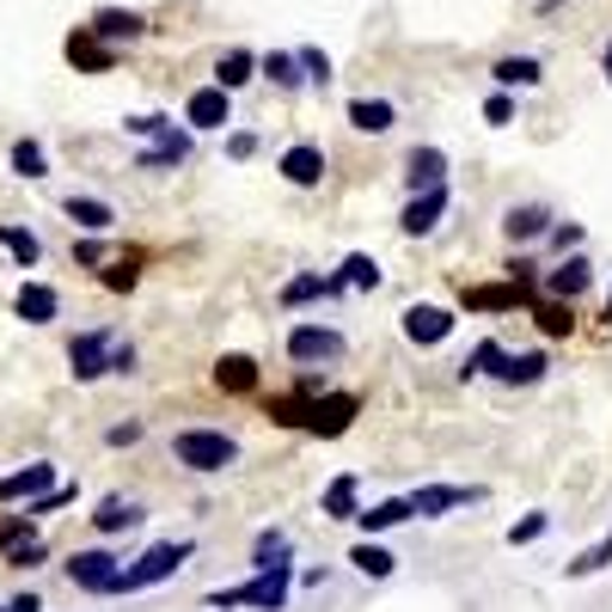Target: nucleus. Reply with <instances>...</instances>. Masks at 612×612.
I'll return each instance as SVG.
<instances>
[{
  "label": "nucleus",
  "instance_id": "nucleus-46",
  "mask_svg": "<svg viewBox=\"0 0 612 612\" xmlns=\"http://www.w3.org/2000/svg\"><path fill=\"white\" fill-rule=\"evenodd\" d=\"M105 288H117V294H129V288H135V270H129V264H117V270H105Z\"/></svg>",
  "mask_w": 612,
  "mask_h": 612
},
{
  "label": "nucleus",
  "instance_id": "nucleus-42",
  "mask_svg": "<svg viewBox=\"0 0 612 612\" xmlns=\"http://www.w3.org/2000/svg\"><path fill=\"white\" fill-rule=\"evenodd\" d=\"M226 154H233V160H252V154H257V135H252V129L226 135Z\"/></svg>",
  "mask_w": 612,
  "mask_h": 612
},
{
  "label": "nucleus",
  "instance_id": "nucleus-34",
  "mask_svg": "<svg viewBox=\"0 0 612 612\" xmlns=\"http://www.w3.org/2000/svg\"><path fill=\"white\" fill-rule=\"evenodd\" d=\"M344 288H380V264H373V257H361V252H349L344 257Z\"/></svg>",
  "mask_w": 612,
  "mask_h": 612
},
{
  "label": "nucleus",
  "instance_id": "nucleus-15",
  "mask_svg": "<svg viewBox=\"0 0 612 612\" xmlns=\"http://www.w3.org/2000/svg\"><path fill=\"white\" fill-rule=\"evenodd\" d=\"M349 416H356V399H344V392H337V399H313L306 429H313V435H344Z\"/></svg>",
  "mask_w": 612,
  "mask_h": 612
},
{
  "label": "nucleus",
  "instance_id": "nucleus-37",
  "mask_svg": "<svg viewBox=\"0 0 612 612\" xmlns=\"http://www.w3.org/2000/svg\"><path fill=\"white\" fill-rule=\"evenodd\" d=\"M606 563H612V532H606V539H594V546L570 563V576H594V570H606Z\"/></svg>",
  "mask_w": 612,
  "mask_h": 612
},
{
  "label": "nucleus",
  "instance_id": "nucleus-5",
  "mask_svg": "<svg viewBox=\"0 0 612 612\" xmlns=\"http://www.w3.org/2000/svg\"><path fill=\"white\" fill-rule=\"evenodd\" d=\"M110 349H117V331H81L74 344H67V368H74V380H98V373H110Z\"/></svg>",
  "mask_w": 612,
  "mask_h": 612
},
{
  "label": "nucleus",
  "instance_id": "nucleus-9",
  "mask_svg": "<svg viewBox=\"0 0 612 612\" xmlns=\"http://www.w3.org/2000/svg\"><path fill=\"white\" fill-rule=\"evenodd\" d=\"M86 31H93V38H105L110 50H117V43H135V38H141V31H147V19L135 13V7H98V13H93V25H86Z\"/></svg>",
  "mask_w": 612,
  "mask_h": 612
},
{
  "label": "nucleus",
  "instance_id": "nucleus-10",
  "mask_svg": "<svg viewBox=\"0 0 612 612\" xmlns=\"http://www.w3.org/2000/svg\"><path fill=\"white\" fill-rule=\"evenodd\" d=\"M233 117V93H221V86H197L184 105V123L190 129H221V123Z\"/></svg>",
  "mask_w": 612,
  "mask_h": 612
},
{
  "label": "nucleus",
  "instance_id": "nucleus-21",
  "mask_svg": "<svg viewBox=\"0 0 612 612\" xmlns=\"http://www.w3.org/2000/svg\"><path fill=\"white\" fill-rule=\"evenodd\" d=\"M252 74H257V55L252 50H226L221 62H214V86H221V93H240Z\"/></svg>",
  "mask_w": 612,
  "mask_h": 612
},
{
  "label": "nucleus",
  "instance_id": "nucleus-22",
  "mask_svg": "<svg viewBox=\"0 0 612 612\" xmlns=\"http://www.w3.org/2000/svg\"><path fill=\"white\" fill-rule=\"evenodd\" d=\"M490 74H496V86H503V93H515V86H539V81H546V67L532 62V55H503V62H496Z\"/></svg>",
  "mask_w": 612,
  "mask_h": 612
},
{
  "label": "nucleus",
  "instance_id": "nucleus-12",
  "mask_svg": "<svg viewBox=\"0 0 612 612\" xmlns=\"http://www.w3.org/2000/svg\"><path fill=\"white\" fill-rule=\"evenodd\" d=\"M404 337H411V344H447L453 313L447 306H411V313H404Z\"/></svg>",
  "mask_w": 612,
  "mask_h": 612
},
{
  "label": "nucleus",
  "instance_id": "nucleus-4",
  "mask_svg": "<svg viewBox=\"0 0 612 612\" xmlns=\"http://www.w3.org/2000/svg\"><path fill=\"white\" fill-rule=\"evenodd\" d=\"M117 576H123V563L110 551H74L67 558V582L86 588V594H117Z\"/></svg>",
  "mask_w": 612,
  "mask_h": 612
},
{
  "label": "nucleus",
  "instance_id": "nucleus-7",
  "mask_svg": "<svg viewBox=\"0 0 612 612\" xmlns=\"http://www.w3.org/2000/svg\"><path fill=\"white\" fill-rule=\"evenodd\" d=\"M67 62L81 67V74H110V67H117V50H110L105 38H93L86 25H74L67 31Z\"/></svg>",
  "mask_w": 612,
  "mask_h": 612
},
{
  "label": "nucleus",
  "instance_id": "nucleus-14",
  "mask_svg": "<svg viewBox=\"0 0 612 612\" xmlns=\"http://www.w3.org/2000/svg\"><path fill=\"white\" fill-rule=\"evenodd\" d=\"M50 484H55V466H50V460H31L25 472L0 478V503H31V496H43Z\"/></svg>",
  "mask_w": 612,
  "mask_h": 612
},
{
  "label": "nucleus",
  "instance_id": "nucleus-32",
  "mask_svg": "<svg viewBox=\"0 0 612 612\" xmlns=\"http://www.w3.org/2000/svg\"><path fill=\"white\" fill-rule=\"evenodd\" d=\"M0 245L19 257V270H31L43 257V245H38V233H31V226H0Z\"/></svg>",
  "mask_w": 612,
  "mask_h": 612
},
{
  "label": "nucleus",
  "instance_id": "nucleus-2",
  "mask_svg": "<svg viewBox=\"0 0 612 612\" xmlns=\"http://www.w3.org/2000/svg\"><path fill=\"white\" fill-rule=\"evenodd\" d=\"M190 551H197L190 539H166V546L141 551V558H135L129 570L117 576V594H135V588H154V582H166V576H178V570H184Z\"/></svg>",
  "mask_w": 612,
  "mask_h": 612
},
{
  "label": "nucleus",
  "instance_id": "nucleus-35",
  "mask_svg": "<svg viewBox=\"0 0 612 612\" xmlns=\"http://www.w3.org/2000/svg\"><path fill=\"white\" fill-rule=\"evenodd\" d=\"M13 172H19V178H43V172H50V154H43V141H13Z\"/></svg>",
  "mask_w": 612,
  "mask_h": 612
},
{
  "label": "nucleus",
  "instance_id": "nucleus-45",
  "mask_svg": "<svg viewBox=\"0 0 612 612\" xmlns=\"http://www.w3.org/2000/svg\"><path fill=\"white\" fill-rule=\"evenodd\" d=\"M551 245H558V252H576V245H582V226H576V221H563L558 233H551Z\"/></svg>",
  "mask_w": 612,
  "mask_h": 612
},
{
  "label": "nucleus",
  "instance_id": "nucleus-25",
  "mask_svg": "<svg viewBox=\"0 0 612 612\" xmlns=\"http://www.w3.org/2000/svg\"><path fill=\"white\" fill-rule=\"evenodd\" d=\"M349 123H356L361 135H387L392 129V105L387 98H356V105H349Z\"/></svg>",
  "mask_w": 612,
  "mask_h": 612
},
{
  "label": "nucleus",
  "instance_id": "nucleus-3",
  "mask_svg": "<svg viewBox=\"0 0 612 612\" xmlns=\"http://www.w3.org/2000/svg\"><path fill=\"white\" fill-rule=\"evenodd\" d=\"M209 606H214V612H226V606L282 612V606H288V570H257L252 582H240V588H221V594H209Z\"/></svg>",
  "mask_w": 612,
  "mask_h": 612
},
{
  "label": "nucleus",
  "instance_id": "nucleus-38",
  "mask_svg": "<svg viewBox=\"0 0 612 612\" xmlns=\"http://www.w3.org/2000/svg\"><path fill=\"white\" fill-rule=\"evenodd\" d=\"M294 62H300V74H306V81H331V55H325V50H294Z\"/></svg>",
  "mask_w": 612,
  "mask_h": 612
},
{
  "label": "nucleus",
  "instance_id": "nucleus-27",
  "mask_svg": "<svg viewBox=\"0 0 612 612\" xmlns=\"http://www.w3.org/2000/svg\"><path fill=\"white\" fill-rule=\"evenodd\" d=\"M356 490H361V478H356V472L331 478V490H325V515H331V520H356Z\"/></svg>",
  "mask_w": 612,
  "mask_h": 612
},
{
  "label": "nucleus",
  "instance_id": "nucleus-23",
  "mask_svg": "<svg viewBox=\"0 0 612 612\" xmlns=\"http://www.w3.org/2000/svg\"><path fill=\"white\" fill-rule=\"evenodd\" d=\"M361 532H387L399 527V520H411V496H387V503H373V508H356Z\"/></svg>",
  "mask_w": 612,
  "mask_h": 612
},
{
  "label": "nucleus",
  "instance_id": "nucleus-11",
  "mask_svg": "<svg viewBox=\"0 0 612 612\" xmlns=\"http://www.w3.org/2000/svg\"><path fill=\"white\" fill-rule=\"evenodd\" d=\"M282 178H288V184H300V190H313V184L325 178V147L294 141L288 154H282Z\"/></svg>",
  "mask_w": 612,
  "mask_h": 612
},
{
  "label": "nucleus",
  "instance_id": "nucleus-43",
  "mask_svg": "<svg viewBox=\"0 0 612 612\" xmlns=\"http://www.w3.org/2000/svg\"><path fill=\"white\" fill-rule=\"evenodd\" d=\"M25 532H31V515H25V520H0V546L13 551L19 539H25Z\"/></svg>",
  "mask_w": 612,
  "mask_h": 612
},
{
  "label": "nucleus",
  "instance_id": "nucleus-13",
  "mask_svg": "<svg viewBox=\"0 0 612 612\" xmlns=\"http://www.w3.org/2000/svg\"><path fill=\"white\" fill-rule=\"evenodd\" d=\"M13 313H19L25 325H50L55 313H62V294H55L50 282H25V288L13 294Z\"/></svg>",
  "mask_w": 612,
  "mask_h": 612
},
{
  "label": "nucleus",
  "instance_id": "nucleus-28",
  "mask_svg": "<svg viewBox=\"0 0 612 612\" xmlns=\"http://www.w3.org/2000/svg\"><path fill=\"white\" fill-rule=\"evenodd\" d=\"M214 380H221L226 392H252V387H257V361H252V356H221Z\"/></svg>",
  "mask_w": 612,
  "mask_h": 612
},
{
  "label": "nucleus",
  "instance_id": "nucleus-49",
  "mask_svg": "<svg viewBox=\"0 0 612 612\" xmlns=\"http://www.w3.org/2000/svg\"><path fill=\"white\" fill-rule=\"evenodd\" d=\"M606 325H612V294H606Z\"/></svg>",
  "mask_w": 612,
  "mask_h": 612
},
{
  "label": "nucleus",
  "instance_id": "nucleus-17",
  "mask_svg": "<svg viewBox=\"0 0 612 612\" xmlns=\"http://www.w3.org/2000/svg\"><path fill=\"white\" fill-rule=\"evenodd\" d=\"M184 154H190V135L166 123V129L154 135V147H147V154H141V160H135V166H141V172H160V166H178V160H184Z\"/></svg>",
  "mask_w": 612,
  "mask_h": 612
},
{
  "label": "nucleus",
  "instance_id": "nucleus-26",
  "mask_svg": "<svg viewBox=\"0 0 612 612\" xmlns=\"http://www.w3.org/2000/svg\"><path fill=\"white\" fill-rule=\"evenodd\" d=\"M325 294H344V282H337V276H294L288 288H282V306H300V300H325Z\"/></svg>",
  "mask_w": 612,
  "mask_h": 612
},
{
  "label": "nucleus",
  "instance_id": "nucleus-44",
  "mask_svg": "<svg viewBox=\"0 0 612 612\" xmlns=\"http://www.w3.org/2000/svg\"><path fill=\"white\" fill-rule=\"evenodd\" d=\"M7 558H13L19 570H31V563H43V546H38V539H25V546H13Z\"/></svg>",
  "mask_w": 612,
  "mask_h": 612
},
{
  "label": "nucleus",
  "instance_id": "nucleus-47",
  "mask_svg": "<svg viewBox=\"0 0 612 612\" xmlns=\"http://www.w3.org/2000/svg\"><path fill=\"white\" fill-rule=\"evenodd\" d=\"M105 441H110V447H129V441H141V423H117Z\"/></svg>",
  "mask_w": 612,
  "mask_h": 612
},
{
  "label": "nucleus",
  "instance_id": "nucleus-20",
  "mask_svg": "<svg viewBox=\"0 0 612 612\" xmlns=\"http://www.w3.org/2000/svg\"><path fill=\"white\" fill-rule=\"evenodd\" d=\"M62 209H67V221L86 226V233H105V226H117V209H110V202H98V197H67Z\"/></svg>",
  "mask_w": 612,
  "mask_h": 612
},
{
  "label": "nucleus",
  "instance_id": "nucleus-41",
  "mask_svg": "<svg viewBox=\"0 0 612 612\" xmlns=\"http://www.w3.org/2000/svg\"><path fill=\"white\" fill-rule=\"evenodd\" d=\"M508 117H515V98H508V93L484 98V123H508Z\"/></svg>",
  "mask_w": 612,
  "mask_h": 612
},
{
  "label": "nucleus",
  "instance_id": "nucleus-18",
  "mask_svg": "<svg viewBox=\"0 0 612 612\" xmlns=\"http://www.w3.org/2000/svg\"><path fill=\"white\" fill-rule=\"evenodd\" d=\"M441 172H447V154H441V147H411V154H404V184L411 190L441 184Z\"/></svg>",
  "mask_w": 612,
  "mask_h": 612
},
{
  "label": "nucleus",
  "instance_id": "nucleus-39",
  "mask_svg": "<svg viewBox=\"0 0 612 612\" xmlns=\"http://www.w3.org/2000/svg\"><path fill=\"white\" fill-rule=\"evenodd\" d=\"M539 331H546V337H570V300H563V306H539Z\"/></svg>",
  "mask_w": 612,
  "mask_h": 612
},
{
  "label": "nucleus",
  "instance_id": "nucleus-6",
  "mask_svg": "<svg viewBox=\"0 0 612 612\" xmlns=\"http://www.w3.org/2000/svg\"><path fill=\"white\" fill-rule=\"evenodd\" d=\"M441 214H447V184H429V190H411V202H404L399 226L416 240V233H435Z\"/></svg>",
  "mask_w": 612,
  "mask_h": 612
},
{
  "label": "nucleus",
  "instance_id": "nucleus-8",
  "mask_svg": "<svg viewBox=\"0 0 612 612\" xmlns=\"http://www.w3.org/2000/svg\"><path fill=\"white\" fill-rule=\"evenodd\" d=\"M288 356L294 361H337V356H344V337L325 331V325H294V331H288Z\"/></svg>",
  "mask_w": 612,
  "mask_h": 612
},
{
  "label": "nucleus",
  "instance_id": "nucleus-30",
  "mask_svg": "<svg viewBox=\"0 0 612 612\" xmlns=\"http://www.w3.org/2000/svg\"><path fill=\"white\" fill-rule=\"evenodd\" d=\"M551 209H539V202H520V209H508V240H532V233H546Z\"/></svg>",
  "mask_w": 612,
  "mask_h": 612
},
{
  "label": "nucleus",
  "instance_id": "nucleus-24",
  "mask_svg": "<svg viewBox=\"0 0 612 612\" xmlns=\"http://www.w3.org/2000/svg\"><path fill=\"white\" fill-rule=\"evenodd\" d=\"M98 532H123V527H141V503H123V496H105L93 515Z\"/></svg>",
  "mask_w": 612,
  "mask_h": 612
},
{
  "label": "nucleus",
  "instance_id": "nucleus-48",
  "mask_svg": "<svg viewBox=\"0 0 612 612\" xmlns=\"http://www.w3.org/2000/svg\"><path fill=\"white\" fill-rule=\"evenodd\" d=\"M0 612H43V600H38V594H19L13 606H0Z\"/></svg>",
  "mask_w": 612,
  "mask_h": 612
},
{
  "label": "nucleus",
  "instance_id": "nucleus-31",
  "mask_svg": "<svg viewBox=\"0 0 612 612\" xmlns=\"http://www.w3.org/2000/svg\"><path fill=\"white\" fill-rule=\"evenodd\" d=\"M349 563H356L361 576H373V582H387V576H392V563H399V558H392L387 546H368V539H361V546L349 551Z\"/></svg>",
  "mask_w": 612,
  "mask_h": 612
},
{
  "label": "nucleus",
  "instance_id": "nucleus-36",
  "mask_svg": "<svg viewBox=\"0 0 612 612\" xmlns=\"http://www.w3.org/2000/svg\"><path fill=\"white\" fill-rule=\"evenodd\" d=\"M257 570H288V532H257Z\"/></svg>",
  "mask_w": 612,
  "mask_h": 612
},
{
  "label": "nucleus",
  "instance_id": "nucleus-40",
  "mask_svg": "<svg viewBox=\"0 0 612 612\" xmlns=\"http://www.w3.org/2000/svg\"><path fill=\"white\" fill-rule=\"evenodd\" d=\"M546 527H551V515H527V520H515V527H508V546H532V539H539Z\"/></svg>",
  "mask_w": 612,
  "mask_h": 612
},
{
  "label": "nucleus",
  "instance_id": "nucleus-1",
  "mask_svg": "<svg viewBox=\"0 0 612 612\" xmlns=\"http://www.w3.org/2000/svg\"><path fill=\"white\" fill-rule=\"evenodd\" d=\"M172 453H178V466H190V472H226L240 460V441L221 435V429H184L172 441Z\"/></svg>",
  "mask_w": 612,
  "mask_h": 612
},
{
  "label": "nucleus",
  "instance_id": "nucleus-16",
  "mask_svg": "<svg viewBox=\"0 0 612 612\" xmlns=\"http://www.w3.org/2000/svg\"><path fill=\"white\" fill-rule=\"evenodd\" d=\"M460 503H478V490H460V484H429V490L411 496V515L435 520V515H447V508H460Z\"/></svg>",
  "mask_w": 612,
  "mask_h": 612
},
{
  "label": "nucleus",
  "instance_id": "nucleus-29",
  "mask_svg": "<svg viewBox=\"0 0 612 612\" xmlns=\"http://www.w3.org/2000/svg\"><path fill=\"white\" fill-rule=\"evenodd\" d=\"M515 300H527V282H508V288H472L466 294L472 313H503V306H515Z\"/></svg>",
  "mask_w": 612,
  "mask_h": 612
},
{
  "label": "nucleus",
  "instance_id": "nucleus-33",
  "mask_svg": "<svg viewBox=\"0 0 612 612\" xmlns=\"http://www.w3.org/2000/svg\"><path fill=\"white\" fill-rule=\"evenodd\" d=\"M257 67H264V74H270V81L282 86V93H294V86L306 81V74H300V62H294L288 50H270V55H264V62H257Z\"/></svg>",
  "mask_w": 612,
  "mask_h": 612
},
{
  "label": "nucleus",
  "instance_id": "nucleus-19",
  "mask_svg": "<svg viewBox=\"0 0 612 612\" xmlns=\"http://www.w3.org/2000/svg\"><path fill=\"white\" fill-rule=\"evenodd\" d=\"M588 276H594V264H588L582 252H570V257H563V264L546 276V294H558V300H576V294L588 288Z\"/></svg>",
  "mask_w": 612,
  "mask_h": 612
}]
</instances>
